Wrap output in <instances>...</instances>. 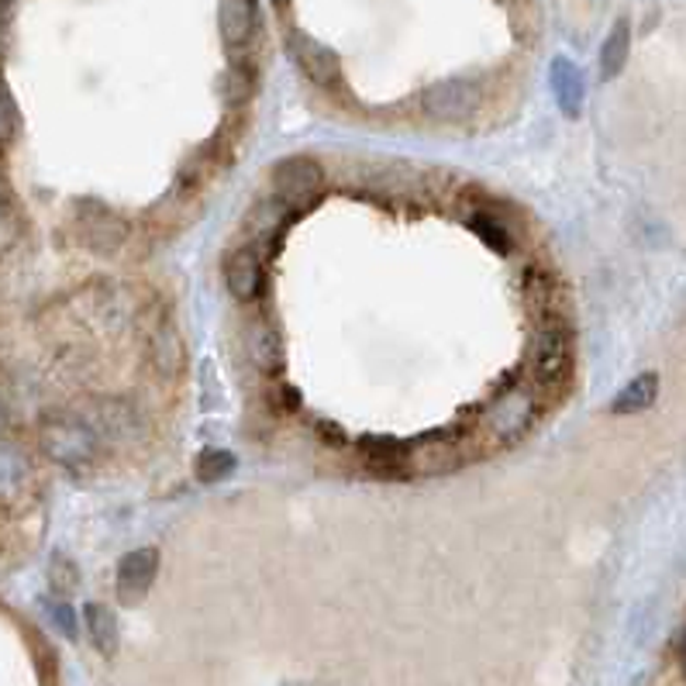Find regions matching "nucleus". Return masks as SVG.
Wrapping results in <instances>:
<instances>
[{"label": "nucleus", "mask_w": 686, "mask_h": 686, "mask_svg": "<svg viewBox=\"0 0 686 686\" xmlns=\"http://www.w3.org/2000/svg\"><path fill=\"white\" fill-rule=\"evenodd\" d=\"M404 453H408V445L390 438V435H363L359 438L363 462L373 472H380V477H400V472H404Z\"/></svg>", "instance_id": "obj_13"}, {"label": "nucleus", "mask_w": 686, "mask_h": 686, "mask_svg": "<svg viewBox=\"0 0 686 686\" xmlns=\"http://www.w3.org/2000/svg\"><path fill=\"white\" fill-rule=\"evenodd\" d=\"M659 397V376L655 373H638L634 380H628L618 397L610 400V414L614 418H628V414H638V411H649Z\"/></svg>", "instance_id": "obj_15"}, {"label": "nucleus", "mask_w": 686, "mask_h": 686, "mask_svg": "<svg viewBox=\"0 0 686 686\" xmlns=\"http://www.w3.org/2000/svg\"><path fill=\"white\" fill-rule=\"evenodd\" d=\"M628 53H631V25L628 21H618L614 32L601 45V80L618 77L625 69V62H628Z\"/></svg>", "instance_id": "obj_19"}, {"label": "nucleus", "mask_w": 686, "mask_h": 686, "mask_svg": "<svg viewBox=\"0 0 686 686\" xmlns=\"http://www.w3.org/2000/svg\"><path fill=\"white\" fill-rule=\"evenodd\" d=\"M245 348H249V359L255 363L259 373H266V376L283 373V335L273 321L255 318L245 331Z\"/></svg>", "instance_id": "obj_11"}, {"label": "nucleus", "mask_w": 686, "mask_h": 686, "mask_svg": "<svg viewBox=\"0 0 686 686\" xmlns=\"http://www.w3.org/2000/svg\"><path fill=\"white\" fill-rule=\"evenodd\" d=\"M535 414H538V400L528 387L514 384V387H504L496 390L493 400L483 411V421L490 435L501 442V445H514L528 435V428L535 424Z\"/></svg>", "instance_id": "obj_2"}, {"label": "nucleus", "mask_w": 686, "mask_h": 686, "mask_svg": "<svg viewBox=\"0 0 686 686\" xmlns=\"http://www.w3.org/2000/svg\"><path fill=\"white\" fill-rule=\"evenodd\" d=\"M270 400H273V408H276V411H297V408H300V393H297L294 387H287V384L273 387V390H270Z\"/></svg>", "instance_id": "obj_25"}, {"label": "nucleus", "mask_w": 686, "mask_h": 686, "mask_svg": "<svg viewBox=\"0 0 686 686\" xmlns=\"http://www.w3.org/2000/svg\"><path fill=\"white\" fill-rule=\"evenodd\" d=\"M235 466H239V459H235V453H228V448H207V453L197 456V480L204 483L228 480Z\"/></svg>", "instance_id": "obj_20"}, {"label": "nucleus", "mask_w": 686, "mask_h": 686, "mask_svg": "<svg viewBox=\"0 0 686 686\" xmlns=\"http://www.w3.org/2000/svg\"><path fill=\"white\" fill-rule=\"evenodd\" d=\"M42 448L53 462L66 469H87L101 453V435L93 432V424L73 421V418H49L42 424Z\"/></svg>", "instance_id": "obj_1"}, {"label": "nucleus", "mask_w": 686, "mask_h": 686, "mask_svg": "<svg viewBox=\"0 0 686 686\" xmlns=\"http://www.w3.org/2000/svg\"><path fill=\"white\" fill-rule=\"evenodd\" d=\"M183 359H186V352H183L180 331L173 321L162 318L152 331V363L162 376H176L183 369Z\"/></svg>", "instance_id": "obj_16"}, {"label": "nucleus", "mask_w": 686, "mask_h": 686, "mask_svg": "<svg viewBox=\"0 0 686 686\" xmlns=\"http://www.w3.org/2000/svg\"><path fill=\"white\" fill-rule=\"evenodd\" d=\"M49 614H53V621L62 628L66 638H77V618H73V610H69V604L53 601V604H49Z\"/></svg>", "instance_id": "obj_24"}, {"label": "nucleus", "mask_w": 686, "mask_h": 686, "mask_svg": "<svg viewBox=\"0 0 686 686\" xmlns=\"http://www.w3.org/2000/svg\"><path fill=\"white\" fill-rule=\"evenodd\" d=\"M14 125H18V117H14V104H11V98H8V90L0 87V138H11Z\"/></svg>", "instance_id": "obj_26"}, {"label": "nucleus", "mask_w": 686, "mask_h": 686, "mask_svg": "<svg viewBox=\"0 0 686 686\" xmlns=\"http://www.w3.org/2000/svg\"><path fill=\"white\" fill-rule=\"evenodd\" d=\"M273 197L287 201L294 210H304L307 204H315L324 191V170L318 159L311 156H287L273 165L270 173Z\"/></svg>", "instance_id": "obj_3"}, {"label": "nucleus", "mask_w": 686, "mask_h": 686, "mask_svg": "<svg viewBox=\"0 0 686 686\" xmlns=\"http://www.w3.org/2000/svg\"><path fill=\"white\" fill-rule=\"evenodd\" d=\"M273 4H276V11H287V8H290V0H273Z\"/></svg>", "instance_id": "obj_28"}, {"label": "nucleus", "mask_w": 686, "mask_h": 686, "mask_svg": "<svg viewBox=\"0 0 686 686\" xmlns=\"http://www.w3.org/2000/svg\"><path fill=\"white\" fill-rule=\"evenodd\" d=\"M228 87H225V98L231 101V104H242V101H249L252 98V73H245V69H239L235 66L231 73H228V80H225Z\"/></svg>", "instance_id": "obj_23"}, {"label": "nucleus", "mask_w": 686, "mask_h": 686, "mask_svg": "<svg viewBox=\"0 0 686 686\" xmlns=\"http://www.w3.org/2000/svg\"><path fill=\"white\" fill-rule=\"evenodd\" d=\"M49 580H53V586H56V590H62V594H69V590H73V586L80 583V573H77V565L69 562L66 556H56V559H53V565H49Z\"/></svg>", "instance_id": "obj_22"}, {"label": "nucleus", "mask_w": 686, "mask_h": 686, "mask_svg": "<svg viewBox=\"0 0 686 686\" xmlns=\"http://www.w3.org/2000/svg\"><path fill=\"white\" fill-rule=\"evenodd\" d=\"M573 376V339L562 324L541 328L535 342V380L546 390H562Z\"/></svg>", "instance_id": "obj_6"}, {"label": "nucleus", "mask_w": 686, "mask_h": 686, "mask_svg": "<svg viewBox=\"0 0 686 686\" xmlns=\"http://www.w3.org/2000/svg\"><path fill=\"white\" fill-rule=\"evenodd\" d=\"M300 215V210H294L287 201L279 197H266L259 201L249 215H245V225L252 231V242L263 245V249H276V242L283 239V231H287V225Z\"/></svg>", "instance_id": "obj_10"}, {"label": "nucleus", "mask_w": 686, "mask_h": 686, "mask_svg": "<svg viewBox=\"0 0 686 686\" xmlns=\"http://www.w3.org/2000/svg\"><path fill=\"white\" fill-rule=\"evenodd\" d=\"M218 28L228 49H245L259 32V8L255 0H221Z\"/></svg>", "instance_id": "obj_12"}, {"label": "nucleus", "mask_w": 686, "mask_h": 686, "mask_svg": "<svg viewBox=\"0 0 686 686\" xmlns=\"http://www.w3.org/2000/svg\"><path fill=\"white\" fill-rule=\"evenodd\" d=\"M287 49H290V59L297 62V69L304 73V80H311L321 90H335L342 83V59L335 49H328L324 42L311 38L307 32H294Z\"/></svg>", "instance_id": "obj_7"}, {"label": "nucleus", "mask_w": 686, "mask_h": 686, "mask_svg": "<svg viewBox=\"0 0 686 686\" xmlns=\"http://www.w3.org/2000/svg\"><path fill=\"white\" fill-rule=\"evenodd\" d=\"M421 107L435 122H466L483 107V87L472 77H448L421 93Z\"/></svg>", "instance_id": "obj_4"}, {"label": "nucleus", "mask_w": 686, "mask_h": 686, "mask_svg": "<svg viewBox=\"0 0 686 686\" xmlns=\"http://www.w3.org/2000/svg\"><path fill=\"white\" fill-rule=\"evenodd\" d=\"M552 90H556L559 107L570 117H576L583 107V77H580V69L562 56L552 62Z\"/></svg>", "instance_id": "obj_17"}, {"label": "nucleus", "mask_w": 686, "mask_h": 686, "mask_svg": "<svg viewBox=\"0 0 686 686\" xmlns=\"http://www.w3.org/2000/svg\"><path fill=\"white\" fill-rule=\"evenodd\" d=\"M263 245H242V249H235L228 255V263H225V283H228V290L235 300H242V304H252L259 300V294H263L266 287V259H263Z\"/></svg>", "instance_id": "obj_8"}, {"label": "nucleus", "mask_w": 686, "mask_h": 686, "mask_svg": "<svg viewBox=\"0 0 686 686\" xmlns=\"http://www.w3.org/2000/svg\"><path fill=\"white\" fill-rule=\"evenodd\" d=\"M80 215H87L83 218V235L98 252H111L117 242L125 239V225L117 221L104 204L87 201V204H80Z\"/></svg>", "instance_id": "obj_14"}, {"label": "nucleus", "mask_w": 686, "mask_h": 686, "mask_svg": "<svg viewBox=\"0 0 686 686\" xmlns=\"http://www.w3.org/2000/svg\"><path fill=\"white\" fill-rule=\"evenodd\" d=\"M0 418H4V414H0Z\"/></svg>", "instance_id": "obj_29"}, {"label": "nucleus", "mask_w": 686, "mask_h": 686, "mask_svg": "<svg viewBox=\"0 0 686 686\" xmlns=\"http://www.w3.org/2000/svg\"><path fill=\"white\" fill-rule=\"evenodd\" d=\"M462 445H466V432L462 428L428 432V435L408 442L404 469L424 472V477H438V472H448V469L462 466Z\"/></svg>", "instance_id": "obj_5"}, {"label": "nucleus", "mask_w": 686, "mask_h": 686, "mask_svg": "<svg viewBox=\"0 0 686 686\" xmlns=\"http://www.w3.org/2000/svg\"><path fill=\"white\" fill-rule=\"evenodd\" d=\"M83 618H87V631H90V642L101 655H114L117 652V618L114 610H107L104 604H87L83 607Z\"/></svg>", "instance_id": "obj_18"}, {"label": "nucleus", "mask_w": 686, "mask_h": 686, "mask_svg": "<svg viewBox=\"0 0 686 686\" xmlns=\"http://www.w3.org/2000/svg\"><path fill=\"white\" fill-rule=\"evenodd\" d=\"M469 228L477 231L493 252H501V255L511 252V235L504 231V225L496 221V218H490V215H472V218H469Z\"/></svg>", "instance_id": "obj_21"}, {"label": "nucleus", "mask_w": 686, "mask_h": 686, "mask_svg": "<svg viewBox=\"0 0 686 686\" xmlns=\"http://www.w3.org/2000/svg\"><path fill=\"white\" fill-rule=\"evenodd\" d=\"M159 573V549H132L122 562H117V597L125 604H138L149 594Z\"/></svg>", "instance_id": "obj_9"}, {"label": "nucleus", "mask_w": 686, "mask_h": 686, "mask_svg": "<svg viewBox=\"0 0 686 686\" xmlns=\"http://www.w3.org/2000/svg\"><path fill=\"white\" fill-rule=\"evenodd\" d=\"M315 432L328 442V445H345V432L339 428V424H331V421H315Z\"/></svg>", "instance_id": "obj_27"}]
</instances>
